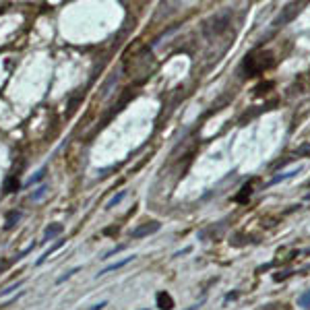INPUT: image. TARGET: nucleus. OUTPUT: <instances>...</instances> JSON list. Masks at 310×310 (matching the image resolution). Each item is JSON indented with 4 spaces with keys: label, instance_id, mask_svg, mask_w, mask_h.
<instances>
[{
    "label": "nucleus",
    "instance_id": "obj_3",
    "mask_svg": "<svg viewBox=\"0 0 310 310\" xmlns=\"http://www.w3.org/2000/svg\"><path fill=\"white\" fill-rule=\"evenodd\" d=\"M62 230H65V226H62V224H50V226L46 228V232H44V242L54 240L58 234H62Z\"/></svg>",
    "mask_w": 310,
    "mask_h": 310
},
{
    "label": "nucleus",
    "instance_id": "obj_1",
    "mask_svg": "<svg viewBox=\"0 0 310 310\" xmlns=\"http://www.w3.org/2000/svg\"><path fill=\"white\" fill-rule=\"evenodd\" d=\"M160 228H162L160 222H143V224H139V226L131 232V238H145V236H151V234H155V232H160Z\"/></svg>",
    "mask_w": 310,
    "mask_h": 310
},
{
    "label": "nucleus",
    "instance_id": "obj_5",
    "mask_svg": "<svg viewBox=\"0 0 310 310\" xmlns=\"http://www.w3.org/2000/svg\"><path fill=\"white\" fill-rule=\"evenodd\" d=\"M131 261H135V257H127V259H122V261H118V263H112V265H108L106 269H102V271L98 273V277H102V275H106V273H110V271H116V269H122L124 265H129Z\"/></svg>",
    "mask_w": 310,
    "mask_h": 310
},
{
    "label": "nucleus",
    "instance_id": "obj_16",
    "mask_svg": "<svg viewBox=\"0 0 310 310\" xmlns=\"http://www.w3.org/2000/svg\"><path fill=\"white\" fill-rule=\"evenodd\" d=\"M306 201H310V193H308V195H306Z\"/></svg>",
    "mask_w": 310,
    "mask_h": 310
},
{
    "label": "nucleus",
    "instance_id": "obj_11",
    "mask_svg": "<svg viewBox=\"0 0 310 310\" xmlns=\"http://www.w3.org/2000/svg\"><path fill=\"white\" fill-rule=\"evenodd\" d=\"M46 193H48V186H40V189H38L34 195H31V201H40V199H44Z\"/></svg>",
    "mask_w": 310,
    "mask_h": 310
},
{
    "label": "nucleus",
    "instance_id": "obj_15",
    "mask_svg": "<svg viewBox=\"0 0 310 310\" xmlns=\"http://www.w3.org/2000/svg\"><path fill=\"white\" fill-rule=\"evenodd\" d=\"M199 306H201V304H195V306H191L189 310H199Z\"/></svg>",
    "mask_w": 310,
    "mask_h": 310
},
{
    "label": "nucleus",
    "instance_id": "obj_12",
    "mask_svg": "<svg viewBox=\"0 0 310 310\" xmlns=\"http://www.w3.org/2000/svg\"><path fill=\"white\" fill-rule=\"evenodd\" d=\"M75 273H79V267H75V269H71V271H67L65 275H62V277H58L56 279V284H62V282H67V279H71Z\"/></svg>",
    "mask_w": 310,
    "mask_h": 310
},
{
    "label": "nucleus",
    "instance_id": "obj_2",
    "mask_svg": "<svg viewBox=\"0 0 310 310\" xmlns=\"http://www.w3.org/2000/svg\"><path fill=\"white\" fill-rule=\"evenodd\" d=\"M155 300H158V308L160 310H172L174 308V300H172V296L168 292H160Z\"/></svg>",
    "mask_w": 310,
    "mask_h": 310
},
{
    "label": "nucleus",
    "instance_id": "obj_10",
    "mask_svg": "<svg viewBox=\"0 0 310 310\" xmlns=\"http://www.w3.org/2000/svg\"><path fill=\"white\" fill-rule=\"evenodd\" d=\"M23 286V279H21V282H17V284H13V286H9L7 290H0V298H5V296H9V294H13L17 288H21Z\"/></svg>",
    "mask_w": 310,
    "mask_h": 310
},
{
    "label": "nucleus",
    "instance_id": "obj_4",
    "mask_svg": "<svg viewBox=\"0 0 310 310\" xmlns=\"http://www.w3.org/2000/svg\"><path fill=\"white\" fill-rule=\"evenodd\" d=\"M21 211H9L7 213V217H5V228L7 230H11V228H15L19 222H21Z\"/></svg>",
    "mask_w": 310,
    "mask_h": 310
},
{
    "label": "nucleus",
    "instance_id": "obj_13",
    "mask_svg": "<svg viewBox=\"0 0 310 310\" xmlns=\"http://www.w3.org/2000/svg\"><path fill=\"white\" fill-rule=\"evenodd\" d=\"M9 265H11L9 261H5V259H0V275H3V273H5L7 269H9Z\"/></svg>",
    "mask_w": 310,
    "mask_h": 310
},
{
    "label": "nucleus",
    "instance_id": "obj_9",
    "mask_svg": "<svg viewBox=\"0 0 310 310\" xmlns=\"http://www.w3.org/2000/svg\"><path fill=\"white\" fill-rule=\"evenodd\" d=\"M124 197H127V191H120V193H118L116 197H112V199L108 201V205H106V207H108V209H112V207H116V205H118V203H120V201H122Z\"/></svg>",
    "mask_w": 310,
    "mask_h": 310
},
{
    "label": "nucleus",
    "instance_id": "obj_8",
    "mask_svg": "<svg viewBox=\"0 0 310 310\" xmlns=\"http://www.w3.org/2000/svg\"><path fill=\"white\" fill-rule=\"evenodd\" d=\"M44 176H46V168H42L40 172H36L34 176H31V178L25 182V186H34V184H38L40 180H44Z\"/></svg>",
    "mask_w": 310,
    "mask_h": 310
},
{
    "label": "nucleus",
    "instance_id": "obj_6",
    "mask_svg": "<svg viewBox=\"0 0 310 310\" xmlns=\"http://www.w3.org/2000/svg\"><path fill=\"white\" fill-rule=\"evenodd\" d=\"M19 180H17V176H9L7 180H5V193L9 195V193H15V191H19Z\"/></svg>",
    "mask_w": 310,
    "mask_h": 310
},
{
    "label": "nucleus",
    "instance_id": "obj_7",
    "mask_svg": "<svg viewBox=\"0 0 310 310\" xmlns=\"http://www.w3.org/2000/svg\"><path fill=\"white\" fill-rule=\"evenodd\" d=\"M62 244H65V240H58V242H56V244H54V246L50 248V251H46V253H44V257H40V261H38V265H42L44 261H48V259H50V255H54V253L58 251V248H60Z\"/></svg>",
    "mask_w": 310,
    "mask_h": 310
},
{
    "label": "nucleus",
    "instance_id": "obj_14",
    "mask_svg": "<svg viewBox=\"0 0 310 310\" xmlns=\"http://www.w3.org/2000/svg\"><path fill=\"white\" fill-rule=\"evenodd\" d=\"M108 306V302L104 300V302H100V304H96V306H91V310H102V308H106Z\"/></svg>",
    "mask_w": 310,
    "mask_h": 310
}]
</instances>
